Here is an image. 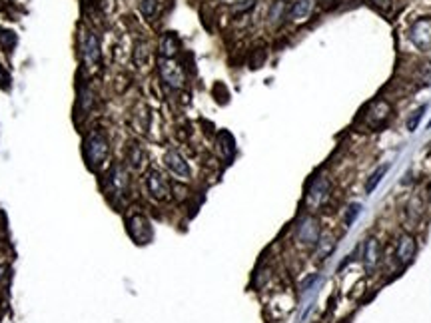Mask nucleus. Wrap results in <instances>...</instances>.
<instances>
[{
    "label": "nucleus",
    "instance_id": "obj_7",
    "mask_svg": "<svg viewBox=\"0 0 431 323\" xmlns=\"http://www.w3.org/2000/svg\"><path fill=\"white\" fill-rule=\"evenodd\" d=\"M415 253H417V242H415V238H413L411 234H407V232L399 234V238H397V242H395V251H393V257H395L397 265H401V267L409 265V263L413 261Z\"/></svg>",
    "mask_w": 431,
    "mask_h": 323
},
{
    "label": "nucleus",
    "instance_id": "obj_19",
    "mask_svg": "<svg viewBox=\"0 0 431 323\" xmlns=\"http://www.w3.org/2000/svg\"><path fill=\"white\" fill-rule=\"evenodd\" d=\"M287 4H285V0H275V2L272 4V8H270V14H268V18H270V22L272 24H277L285 14H287Z\"/></svg>",
    "mask_w": 431,
    "mask_h": 323
},
{
    "label": "nucleus",
    "instance_id": "obj_22",
    "mask_svg": "<svg viewBox=\"0 0 431 323\" xmlns=\"http://www.w3.org/2000/svg\"><path fill=\"white\" fill-rule=\"evenodd\" d=\"M140 12L146 18H152L158 12V0H142V2H140Z\"/></svg>",
    "mask_w": 431,
    "mask_h": 323
},
{
    "label": "nucleus",
    "instance_id": "obj_6",
    "mask_svg": "<svg viewBox=\"0 0 431 323\" xmlns=\"http://www.w3.org/2000/svg\"><path fill=\"white\" fill-rule=\"evenodd\" d=\"M146 188H148V194L154 198V200H158V202H166V200H170V182H168V178L160 172V170H156V168H152L148 174H146Z\"/></svg>",
    "mask_w": 431,
    "mask_h": 323
},
{
    "label": "nucleus",
    "instance_id": "obj_11",
    "mask_svg": "<svg viewBox=\"0 0 431 323\" xmlns=\"http://www.w3.org/2000/svg\"><path fill=\"white\" fill-rule=\"evenodd\" d=\"M164 164H166V168H168V170H170L178 180H190L192 170H190V166H188L186 158H184L178 150L170 148V150L166 152V156H164Z\"/></svg>",
    "mask_w": 431,
    "mask_h": 323
},
{
    "label": "nucleus",
    "instance_id": "obj_3",
    "mask_svg": "<svg viewBox=\"0 0 431 323\" xmlns=\"http://www.w3.org/2000/svg\"><path fill=\"white\" fill-rule=\"evenodd\" d=\"M321 236V224L319 220L315 218L313 213H304L302 218L296 222V228H294V240L302 245V247H315L317 240Z\"/></svg>",
    "mask_w": 431,
    "mask_h": 323
},
{
    "label": "nucleus",
    "instance_id": "obj_27",
    "mask_svg": "<svg viewBox=\"0 0 431 323\" xmlns=\"http://www.w3.org/2000/svg\"><path fill=\"white\" fill-rule=\"evenodd\" d=\"M0 82H2V84H4V82H6V76H4V74H2V70H0Z\"/></svg>",
    "mask_w": 431,
    "mask_h": 323
},
{
    "label": "nucleus",
    "instance_id": "obj_16",
    "mask_svg": "<svg viewBox=\"0 0 431 323\" xmlns=\"http://www.w3.org/2000/svg\"><path fill=\"white\" fill-rule=\"evenodd\" d=\"M335 245H338V238H335V234L333 232H321V236H319V240H317V243H315V255H317V259H327L331 253H333V249H335Z\"/></svg>",
    "mask_w": 431,
    "mask_h": 323
},
{
    "label": "nucleus",
    "instance_id": "obj_1",
    "mask_svg": "<svg viewBox=\"0 0 431 323\" xmlns=\"http://www.w3.org/2000/svg\"><path fill=\"white\" fill-rule=\"evenodd\" d=\"M393 116V108L386 98H375L371 104H367V108L361 112L359 120L363 122V126L371 132L381 130L383 126H388V122Z\"/></svg>",
    "mask_w": 431,
    "mask_h": 323
},
{
    "label": "nucleus",
    "instance_id": "obj_26",
    "mask_svg": "<svg viewBox=\"0 0 431 323\" xmlns=\"http://www.w3.org/2000/svg\"><path fill=\"white\" fill-rule=\"evenodd\" d=\"M232 4L235 12H248L250 8H254L256 0H232Z\"/></svg>",
    "mask_w": 431,
    "mask_h": 323
},
{
    "label": "nucleus",
    "instance_id": "obj_9",
    "mask_svg": "<svg viewBox=\"0 0 431 323\" xmlns=\"http://www.w3.org/2000/svg\"><path fill=\"white\" fill-rule=\"evenodd\" d=\"M361 259L369 274H373L381 263V243L375 236H369L361 245Z\"/></svg>",
    "mask_w": 431,
    "mask_h": 323
},
{
    "label": "nucleus",
    "instance_id": "obj_12",
    "mask_svg": "<svg viewBox=\"0 0 431 323\" xmlns=\"http://www.w3.org/2000/svg\"><path fill=\"white\" fill-rule=\"evenodd\" d=\"M128 186H130L128 172L124 170V166L114 164L110 174H108V192H110V196H118V198L126 196Z\"/></svg>",
    "mask_w": 431,
    "mask_h": 323
},
{
    "label": "nucleus",
    "instance_id": "obj_5",
    "mask_svg": "<svg viewBox=\"0 0 431 323\" xmlns=\"http://www.w3.org/2000/svg\"><path fill=\"white\" fill-rule=\"evenodd\" d=\"M407 38L417 50L429 52L431 50V16H421L413 20L407 28Z\"/></svg>",
    "mask_w": 431,
    "mask_h": 323
},
{
    "label": "nucleus",
    "instance_id": "obj_2",
    "mask_svg": "<svg viewBox=\"0 0 431 323\" xmlns=\"http://www.w3.org/2000/svg\"><path fill=\"white\" fill-rule=\"evenodd\" d=\"M329 198H331V180L325 174H317L315 178H312L306 190V207L310 211H319Z\"/></svg>",
    "mask_w": 431,
    "mask_h": 323
},
{
    "label": "nucleus",
    "instance_id": "obj_13",
    "mask_svg": "<svg viewBox=\"0 0 431 323\" xmlns=\"http://www.w3.org/2000/svg\"><path fill=\"white\" fill-rule=\"evenodd\" d=\"M80 54H82V60L86 62V66L98 64L100 46H98V38H96L92 32H84L80 36Z\"/></svg>",
    "mask_w": 431,
    "mask_h": 323
},
{
    "label": "nucleus",
    "instance_id": "obj_10",
    "mask_svg": "<svg viewBox=\"0 0 431 323\" xmlns=\"http://www.w3.org/2000/svg\"><path fill=\"white\" fill-rule=\"evenodd\" d=\"M128 234L136 243H148L152 240V228L150 222L140 213H134L128 220Z\"/></svg>",
    "mask_w": 431,
    "mask_h": 323
},
{
    "label": "nucleus",
    "instance_id": "obj_14",
    "mask_svg": "<svg viewBox=\"0 0 431 323\" xmlns=\"http://www.w3.org/2000/svg\"><path fill=\"white\" fill-rule=\"evenodd\" d=\"M315 6H317V0H296L290 6V10H287V18L294 22H306L315 12Z\"/></svg>",
    "mask_w": 431,
    "mask_h": 323
},
{
    "label": "nucleus",
    "instance_id": "obj_15",
    "mask_svg": "<svg viewBox=\"0 0 431 323\" xmlns=\"http://www.w3.org/2000/svg\"><path fill=\"white\" fill-rule=\"evenodd\" d=\"M423 211H425L423 198L419 194H413L405 203V224H407V228H415L421 222Z\"/></svg>",
    "mask_w": 431,
    "mask_h": 323
},
{
    "label": "nucleus",
    "instance_id": "obj_29",
    "mask_svg": "<svg viewBox=\"0 0 431 323\" xmlns=\"http://www.w3.org/2000/svg\"><path fill=\"white\" fill-rule=\"evenodd\" d=\"M427 126H429V128H431V120H429V124H427Z\"/></svg>",
    "mask_w": 431,
    "mask_h": 323
},
{
    "label": "nucleus",
    "instance_id": "obj_8",
    "mask_svg": "<svg viewBox=\"0 0 431 323\" xmlns=\"http://www.w3.org/2000/svg\"><path fill=\"white\" fill-rule=\"evenodd\" d=\"M158 72H160V78L172 88H182L186 82V74H184L182 66L178 62H174L172 58H160Z\"/></svg>",
    "mask_w": 431,
    "mask_h": 323
},
{
    "label": "nucleus",
    "instance_id": "obj_18",
    "mask_svg": "<svg viewBox=\"0 0 431 323\" xmlns=\"http://www.w3.org/2000/svg\"><path fill=\"white\" fill-rule=\"evenodd\" d=\"M144 160H146V154L144 150L138 146V144H132L126 152V164L132 168V170H140L144 166Z\"/></svg>",
    "mask_w": 431,
    "mask_h": 323
},
{
    "label": "nucleus",
    "instance_id": "obj_17",
    "mask_svg": "<svg viewBox=\"0 0 431 323\" xmlns=\"http://www.w3.org/2000/svg\"><path fill=\"white\" fill-rule=\"evenodd\" d=\"M180 52V38L174 32H166L160 38V58H174Z\"/></svg>",
    "mask_w": 431,
    "mask_h": 323
},
{
    "label": "nucleus",
    "instance_id": "obj_20",
    "mask_svg": "<svg viewBox=\"0 0 431 323\" xmlns=\"http://www.w3.org/2000/svg\"><path fill=\"white\" fill-rule=\"evenodd\" d=\"M388 170H390V166H388V164H383V166H379V168H377V170H375V172L369 176V180H367V184H365V192H367V194H371V192H373V190L379 186L381 178L386 176V172H388Z\"/></svg>",
    "mask_w": 431,
    "mask_h": 323
},
{
    "label": "nucleus",
    "instance_id": "obj_4",
    "mask_svg": "<svg viewBox=\"0 0 431 323\" xmlns=\"http://www.w3.org/2000/svg\"><path fill=\"white\" fill-rule=\"evenodd\" d=\"M108 152H110V144L102 132H94L84 140V156L90 168H98L108 158Z\"/></svg>",
    "mask_w": 431,
    "mask_h": 323
},
{
    "label": "nucleus",
    "instance_id": "obj_24",
    "mask_svg": "<svg viewBox=\"0 0 431 323\" xmlns=\"http://www.w3.org/2000/svg\"><path fill=\"white\" fill-rule=\"evenodd\" d=\"M359 211H361V205L359 203H352V205H348V211H346V218H344V224L350 228L355 220H357V215H359Z\"/></svg>",
    "mask_w": 431,
    "mask_h": 323
},
{
    "label": "nucleus",
    "instance_id": "obj_28",
    "mask_svg": "<svg viewBox=\"0 0 431 323\" xmlns=\"http://www.w3.org/2000/svg\"><path fill=\"white\" fill-rule=\"evenodd\" d=\"M323 2H333V0H323Z\"/></svg>",
    "mask_w": 431,
    "mask_h": 323
},
{
    "label": "nucleus",
    "instance_id": "obj_21",
    "mask_svg": "<svg viewBox=\"0 0 431 323\" xmlns=\"http://www.w3.org/2000/svg\"><path fill=\"white\" fill-rule=\"evenodd\" d=\"M425 110H427V106L423 104V106H419V108H417V110H413V112H411V116L407 118V130H409V132H415V130H417V126H419V122H421V118H423Z\"/></svg>",
    "mask_w": 431,
    "mask_h": 323
},
{
    "label": "nucleus",
    "instance_id": "obj_23",
    "mask_svg": "<svg viewBox=\"0 0 431 323\" xmlns=\"http://www.w3.org/2000/svg\"><path fill=\"white\" fill-rule=\"evenodd\" d=\"M148 54H150V50H148V44H144V42H140L138 46H136V54H134V60H136V64H146L148 62Z\"/></svg>",
    "mask_w": 431,
    "mask_h": 323
},
{
    "label": "nucleus",
    "instance_id": "obj_25",
    "mask_svg": "<svg viewBox=\"0 0 431 323\" xmlns=\"http://www.w3.org/2000/svg\"><path fill=\"white\" fill-rule=\"evenodd\" d=\"M369 4L381 14H390L392 6H393V0H369Z\"/></svg>",
    "mask_w": 431,
    "mask_h": 323
}]
</instances>
